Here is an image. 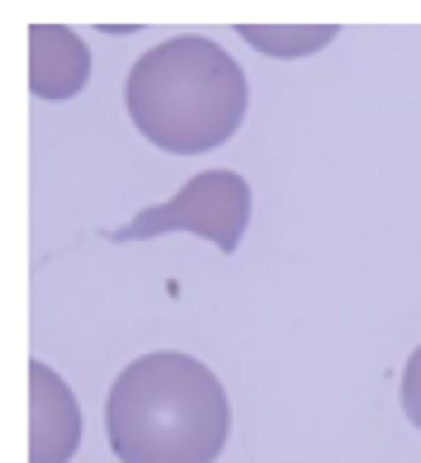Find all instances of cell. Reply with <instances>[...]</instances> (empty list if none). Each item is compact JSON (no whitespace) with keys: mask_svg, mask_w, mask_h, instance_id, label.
I'll use <instances>...</instances> for the list:
<instances>
[{"mask_svg":"<svg viewBox=\"0 0 421 463\" xmlns=\"http://www.w3.org/2000/svg\"><path fill=\"white\" fill-rule=\"evenodd\" d=\"M246 222H251V184L237 171H204L176 199L142 208L133 222L110 232V241H147V237H166V232H195V237L214 241L223 256H233L242 246Z\"/></svg>","mask_w":421,"mask_h":463,"instance_id":"3957f363","label":"cell"},{"mask_svg":"<svg viewBox=\"0 0 421 463\" xmlns=\"http://www.w3.org/2000/svg\"><path fill=\"white\" fill-rule=\"evenodd\" d=\"M397 397H403L407 420L421 430V345L412 350V360H407V369H403V388H397Z\"/></svg>","mask_w":421,"mask_h":463,"instance_id":"52a82bcc","label":"cell"},{"mask_svg":"<svg viewBox=\"0 0 421 463\" xmlns=\"http://www.w3.org/2000/svg\"><path fill=\"white\" fill-rule=\"evenodd\" d=\"M104 426L119 463H214L233 430V411L208 364L157 350L114 378Z\"/></svg>","mask_w":421,"mask_h":463,"instance_id":"6da1fadb","label":"cell"},{"mask_svg":"<svg viewBox=\"0 0 421 463\" xmlns=\"http://www.w3.org/2000/svg\"><path fill=\"white\" fill-rule=\"evenodd\" d=\"M242 38L256 52H270V57H308V52H318L327 48L336 29L331 24H303V29H275V24H242L237 29Z\"/></svg>","mask_w":421,"mask_h":463,"instance_id":"8992f818","label":"cell"},{"mask_svg":"<svg viewBox=\"0 0 421 463\" xmlns=\"http://www.w3.org/2000/svg\"><path fill=\"white\" fill-rule=\"evenodd\" d=\"M81 449V407L62 378L33 360L29 364V463H72Z\"/></svg>","mask_w":421,"mask_h":463,"instance_id":"277c9868","label":"cell"},{"mask_svg":"<svg viewBox=\"0 0 421 463\" xmlns=\"http://www.w3.org/2000/svg\"><path fill=\"white\" fill-rule=\"evenodd\" d=\"M91 80V52L81 33L57 24L29 29V90L38 99H72Z\"/></svg>","mask_w":421,"mask_h":463,"instance_id":"5b68a950","label":"cell"},{"mask_svg":"<svg viewBox=\"0 0 421 463\" xmlns=\"http://www.w3.org/2000/svg\"><path fill=\"white\" fill-rule=\"evenodd\" d=\"M123 99H129V118L152 146L199 156L242 128L246 76L214 38L180 33L138 57Z\"/></svg>","mask_w":421,"mask_h":463,"instance_id":"7a4b0ae2","label":"cell"}]
</instances>
